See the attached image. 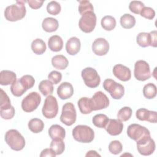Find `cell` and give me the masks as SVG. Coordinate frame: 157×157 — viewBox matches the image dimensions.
<instances>
[{"label":"cell","instance_id":"484cf974","mask_svg":"<svg viewBox=\"0 0 157 157\" xmlns=\"http://www.w3.org/2000/svg\"><path fill=\"white\" fill-rule=\"evenodd\" d=\"M50 148L56 155H59L64 152L65 149V144L63 139H52L50 145Z\"/></svg>","mask_w":157,"mask_h":157},{"label":"cell","instance_id":"ee69618b","mask_svg":"<svg viewBox=\"0 0 157 157\" xmlns=\"http://www.w3.org/2000/svg\"><path fill=\"white\" fill-rule=\"evenodd\" d=\"M48 78L53 83V84L56 85L61 82L62 79V74L58 71H53L48 75Z\"/></svg>","mask_w":157,"mask_h":157},{"label":"cell","instance_id":"5b68a950","mask_svg":"<svg viewBox=\"0 0 157 157\" xmlns=\"http://www.w3.org/2000/svg\"><path fill=\"white\" fill-rule=\"evenodd\" d=\"M102 85L104 90L109 92L112 98L114 99H120L124 95V86L112 79H105Z\"/></svg>","mask_w":157,"mask_h":157},{"label":"cell","instance_id":"1f68e13d","mask_svg":"<svg viewBox=\"0 0 157 157\" xmlns=\"http://www.w3.org/2000/svg\"><path fill=\"white\" fill-rule=\"evenodd\" d=\"M109 118L105 114H97L95 115L92 119V122L93 124L100 128H105L109 122Z\"/></svg>","mask_w":157,"mask_h":157},{"label":"cell","instance_id":"7402d4cb","mask_svg":"<svg viewBox=\"0 0 157 157\" xmlns=\"http://www.w3.org/2000/svg\"><path fill=\"white\" fill-rule=\"evenodd\" d=\"M48 45L52 52H59L62 50L63 47V39L58 35H53L49 38L48 40Z\"/></svg>","mask_w":157,"mask_h":157},{"label":"cell","instance_id":"4316f807","mask_svg":"<svg viewBox=\"0 0 157 157\" xmlns=\"http://www.w3.org/2000/svg\"><path fill=\"white\" fill-rule=\"evenodd\" d=\"M28 126L31 132L34 133H39L44 129V123L42 120L34 118L29 120Z\"/></svg>","mask_w":157,"mask_h":157},{"label":"cell","instance_id":"b9f144b4","mask_svg":"<svg viewBox=\"0 0 157 157\" xmlns=\"http://www.w3.org/2000/svg\"><path fill=\"white\" fill-rule=\"evenodd\" d=\"M19 79L27 90L31 88L35 83V80L34 77L30 75H25Z\"/></svg>","mask_w":157,"mask_h":157},{"label":"cell","instance_id":"681fc988","mask_svg":"<svg viewBox=\"0 0 157 157\" xmlns=\"http://www.w3.org/2000/svg\"><path fill=\"white\" fill-rule=\"evenodd\" d=\"M101 155H99L95 150H90L86 154V156H100Z\"/></svg>","mask_w":157,"mask_h":157},{"label":"cell","instance_id":"44dd1931","mask_svg":"<svg viewBox=\"0 0 157 157\" xmlns=\"http://www.w3.org/2000/svg\"><path fill=\"white\" fill-rule=\"evenodd\" d=\"M48 135L52 139H64L66 136V131L64 128L59 124H53L48 129Z\"/></svg>","mask_w":157,"mask_h":157},{"label":"cell","instance_id":"d6986e66","mask_svg":"<svg viewBox=\"0 0 157 157\" xmlns=\"http://www.w3.org/2000/svg\"><path fill=\"white\" fill-rule=\"evenodd\" d=\"M81 43L80 40L76 37H72L67 40L66 44V50L70 55H75L80 50Z\"/></svg>","mask_w":157,"mask_h":157},{"label":"cell","instance_id":"d6a6232c","mask_svg":"<svg viewBox=\"0 0 157 157\" xmlns=\"http://www.w3.org/2000/svg\"><path fill=\"white\" fill-rule=\"evenodd\" d=\"M10 91L13 96L20 97L21 96L27 91V90L23 84L20 82V79H18L14 83L11 85Z\"/></svg>","mask_w":157,"mask_h":157},{"label":"cell","instance_id":"4fadbf2b","mask_svg":"<svg viewBox=\"0 0 157 157\" xmlns=\"http://www.w3.org/2000/svg\"><path fill=\"white\" fill-rule=\"evenodd\" d=\"M93 110H98L107 108L109 105L108 97L102 91H99L90 98Z\"/></svg>","mask_w":157,"mask_h":157},{"label":"cell","instance_id":"8fae6325","mask_svg":"<svg viewBox=\"0 0 157 157\" xmlns=\"http://www.w3.org/2000/svg\"><path fill=\"white\" fill-rule=\"evenodd\" d=\"M134 74L139 81H145L151 77L150 66L144 60H139L135 63Z\"/></svg>","mask_w":157,"mask_h":157},{"label":"cell","instance_id":"ba28073f","mask_svg":"<svg viewBox=\"0 0 157 157\" xmlns=\"http://www.w3.org/2000/svg\"><path fill=\"white\" fill-rule=\"evenodd\" d=\"M96 25V16L94 12H88L83 14L78 21L81 31L85 33L92 32Z\"/></svg>","mask_w":157,"mask_h":157},{"label":"cell","instance_id":"603a6c76","mask_svg":"<svg viewBox=\"0 0 157 157\" xmlns=\"http://www.w3.org/2000/svg\"><path fill=\"white\" fill-rule=\"evenodd\" d=\"M59 26L58 21L56 19L52 17H47L44 18L42 23L43 29L47 33L56 31Z\"/></svg>","mask_w":157,"mask_h":157},{"label":"cell","instance_id":"9a60e30c","mask_svg":"<svg viewBox=\"0 0 157 157\" xmlns=\"http://www.w3.org/2000/svg\"><path fill=\"white\" fill-rule=\"evenodd\" d=\"M113 74L118 79L123 82L128 81L131 77L130 69L121 64L114 66L113 67Z\"/></svg>","mask_w":157,"mask_h":157},{"label":"cell","instance_id":"cb8c5ba5","mask_svg":"<svg viewBox=\"0 0 157 157\" xmlns=\"http://www.w3.org/2000/svg\"><path fill=\"white\" fill-rule=\"evenodd\" d=\"M52 66L59 70L65 69L69 64V61L66 56L63 55H57L52 58Z\"/></svg>","mask_w":157,"mask_h":157},{"label":"cell","instance_id":"ab89813d","mask_svg":"<svg viewBox=\"0 0 157 157\" xmlns=\"http://www.w3.org/2000/svg\"><path fill=\"white\" fill-rule=\"evenodd\" d=\"M145 7L144 4L140 1H131L129 5V9L134 13L139 14L142 9Z\"/></svg>","mask_w":157,"mask_h":157},{"label":"cell","instance_id":"ffe728a7","mask_svg":"<svg viewBox=\"0 0 157 157\" xmlns=\"http://www.w3.org/2000/svg\"><path fill=\"white\" fill-rule=\"evenodd\" d=\"M17 81L16 74L11 71L3 70L0 72V84L7 86L12 85Z\"/></svg>","mask_w":157,"mask_h":157},{"label":"cell","instance_id":"277c9868","mask_svg":"<svg viewBox=\"0 0 157 157\" xmlns=\"http://www.w3.org/2000/svg\"><path fill=\"white\" fill-rule=\"evenodd\" d=\"M82 77L85 84L89 88H94L99 86L101 78L96 70L93 67H86L82 71Z\"/></svg>","mask_w":157,"mask_h":157},{"label":"cell","instance_id":"74e56055","mask_svg":"<svg viewBox=\"0 0 157 157\" xmlns=\"http://www.w3.org/2000/svg\"><path fill=\"white\" fill-rule=\"evenodd\" d=\"M61 6L60 4L55 1H52L48 3L47 6V12L52 15H56L61 12Z\"/></svg>","mask_w":157,"mask_h":157},{"label":"cell","instance_id":"d590c367","mask_svg":"<svg viewBox=\"0 0 157 157\" xmlns=\"http://www.w3.org/2000/svg\"><path fill=\"white\" fill-rule=\"evenodd\" d=\"M132 109L129 107H123L119 110L117 113V118L121 121H128L132 115Z\"/></svg>","mask_w":157,"mask_h":157},{"label":"cell","instance_id":"7c38bea8","mask_svg":"<svg viewBox=\"0 0 157 157\" xmlns=\"http://www.w3.org/2000/svg\"><path fill=\"white\" fill-rule=\"evenodd\" d=\"M136 144L139 153L144 156L151 155L155 150V142L154 140L151 138V136L147 137L137 142Z\"/></svg>","mask_w":157,"mask_h":157},{"label":"cell","instance_id":"8d00e7d4","mask_svg":"<svg viewBox=\"0 0 157 157\" xmlns=\"http://www.w3.org/2000/svg\"><path fill=\"white\" fill-rule=\"evenodd\" d=\"M78 12L81 15L88 12H94L93 6L89 1H79Z\"/></svg>","mask_w":157,"mask_h":157},{"label":"cell","instance_id":"ac0fdd59","mask_svg":"<svg viewBox=\"0 0 157 157\" xmlns=\"http://www.w3.org/2000/svg\"><path fill=\"white\" fill-rule=\"evenodd\" d=\"M74 93V88L71 83L69 82H63L57 88V94L63 100L70 98Z\"/></svg>","mask_w":157,"mask_h":157},{"label":"cell","instance_id":"4dcf8cb0","mask_svg":"<svg viewBox=\"0 0 157 157\" xmlns=\"http://www.w3.org/2000/svg\"><path fill=\"white\" fill-rule=\"evenodd\" d=\"M101 26L106 31H112L116 26V20L115 18L110 15L104 16L101 21Z\"/></svg>","mask_w":157,"mask_h":157},{"label":"cell","instance_id":"52a82bcc","mask_svg":"<svg viewBox=\"0 0 157 157\" xmlns=\"http://www.w3.org/2000/svg\"><path fill=\"white\" fill-rule=\"evenodd\" d=\"M76 118V110L74 104L72 102L64 104L62 108L60 121L66 126H71L75 122Z\"/></svg>","mask_w":157,"mask_h":157},{"label":"cell","instance_id":"f35d334b","mask_svg":"<svg viewBox=\"0 0 157 157\" xmlns=\"http://www.w3.org/2000/svg\"><path fill=\"white\" fill-rule=\"evenodd\" d=\"M10 100L6 93L2 90L1 89L0 93V109H5L10 107Z\"/></svg>","mask_w":157,"mask_h":157},{"label":"cell","instance_id":"9c48e42d","mask_svg":"<svg viewBox=\"0 0 157 157\" xmlns=\"http://www.w3.org/2000/svg\"><path fill=\"white\" fill-rule=\"evenodd\" d=\"M127 134L130 139L136 142L150 136V132L147 128L136 123L131 124L128 127Z\"/></svg>","mask_w":157,"mask_h":157},{"label":"cell","instance_id":"f546056e","mask_svg":"<svg viewBox=\"0 0 157 157\" xmlns=\"http://www.w3.org/2000/svg\"><path fill=\"white\" fill-rule=\"evenodd\" d=\"M120 24L125 29H131L136 24V18L129 13H125L120 18Z\"/></svg>","mask_w":157,"mask_h":157},{"label":"cell","instance_id":"f6af8a7d","mask_svg":"<svg viewBox=\"0 0 157 157\" xmlns=\"http://www.w3.org/2000/svg\"><path fill=\"white\" fill-rule=\"evenodd\" d=\"M140 15L148 20H152L155 16V12L153 9L150 7H144L140 13Z\"/></svg>","mask_w":157,"mask_h":157},{"label":"cell","instance_id":"f1b7e54d","mask_svg":"<svg viewBox=\"0 0 157 157\" xmlns=\"http://www.w3.org/2000/svg\"><path fill=\"white\" fill-rule=\"evenodd\" d=\"M53 83L49 80H43L39 85V90L44 96L52 94L53 92Z\"/></svg>","mask_w":157,"mask_h":157},{"label":"cell","instance_id":"836d02e7","mask_svg":"<svg viewBox=\"0 0 157 157\" xmlns=\"http://www.w3.org/2000/svg\"><path fill=\"white\" fill-rule=\"evenodd\" d=\"M143 94L144 96L148 99L154 98L156 96V85L152 83H148L146 84L143 88Z\"/></svg>","mask_w":157,"mask_h":157},{"label":"cell","instance_id":"2e32d148","mask_svg":"<svg viewBox=\"0 0 157 157\" xmlns=\"http://www.w3.org/2000/svg\"><path fill=\"white\" fill-rule=\"evenodd\" d=\"M136 116L140 121H147L150 123L157 122V113L155 111H150L145 108H140L136 112Z\"/></svg>","mask_w":157,"mask_h":157},{"label":"cell","instance_id":"5bb4252c","mask_svg":"<svg viewBox=\"0 0 157 157\" xmlns=\"http://www.w3.org/2000/svg\"><path fill=\"white\" fill-rule=\"evenodd\" d=\"M109 50V44L104 38H97L92 44V50L93 53L98 56L106 55Z\"/></svg>","mask_w":157,"mask_h":157},{"label":"cell","instance_id":"7a4b0ae2","mask_svg":"<svg viewBox=\"0 0 157 157\" xmlns=\"http://www.w3.org/2000/svg\"><path fill=\"white\" fill-rule=\"evenodd\" d=\"M74 139L81 143H90L94 138V132L91 128L87 125H77L72 129Z\"/></svg>","mask_w":157,"mask_h":157},{"label":"cell","instance_id":"3957f363","mask_svg":"<svg viewBox=\"0 0 157 157\" xmlns=\"http://www.w3.org/2000/svg\"><path fill=\"white\" fill-rule=\"evenodd\" d=\"M5 141L11 149L20 151L25 146V139L16 129H10L5 134Z\"/></svg>","mask_w":157,"mask_h":157},{"label":"cell","instance_id":"30bf717a","mask_svg":"<svg viewBox=\"0 0 157 157\" xmlns=\"http://www.w3.org/2000/svg\"><path fill=\"white\" fill-rule=\"evenodd\" d=\"M41 101V96L37 92L29 93L21 102V108L25 112H31L35 110L39 105Z\"/></svg>","mask_w":157,"mask_h":157},{"label":"cell","instance_id":"e0dca14e","mask_svg":"<svg viewBox=\"0 0 157 157\" xmlns=\"http://www.w3.org/2000/svg\"><path fill=\"white\" fill-rule=\"evenodd\" d=\"M106 131L111 136H118L120 134L123 129L122 121L118 119H109L105 128Z\"/></svg>","mask_w":157,"mask_h":157},{"label":"cell","instance_id":"e575fe53","mask_svg":"<svg viewBox=\"0 0 157 157\" xmlns=\"http://www.w3.org/2000/svg\"><path fill=\"white\" fill-rule=\"evenodd\" d=\"M137 44L142 47H147L150 45V36L149 33L145 32L140 33L136 37Z\"/></svg>","mask_w":157,"mask_h":157},{"label":"cell","instance_id":"60d3db41","mask_svg":"<svg viewBox=\"0 0 157 157\" xmlns=\"http://www.w3.org/2000/svg\"><path fill=\"white\" fill-rule=\"evenodd\" d=\"M109 151L113 155H118L121 152L123 146L119 140H113L109 145Z\"/></svg>","mask_w":157,"mask_h":157},{"label":"cell","instance_id":"83f0119b","mask_svg":"<svg viewBox=\"0 0 157 157\" xmlns=\"http://www.w3.org/2000/svg\"><path fill=\"white\" fill-rule=\"evenodd\" d=\"M47 47L45 42L40 39H34L31 44V49L36 55H42L46 50Z\"/></svg>","mask_w":157,"mask_h":157},{"label":"cell","instance_id":"c3c4849f","mask_svg":"<svg viewBox=\"0 0 157 157\" xmlns=\"http://www.w3.org/2000/svg\"><path fill=\"white\" fill-rule=\"evenodd\" d=\"M56 155L53 152V151L50 148H45L43 150L41 151V153L40 155V157H44V156H52L55 157Z\"/></svg>","mask_w":157,"mask_h":157},{"label":"cell","instance_id":"6da1fadb","mask_svg":"<svg viewBox=\"0 0 157 157\" xmlns=\"http://www.w3.org/2000/svg\"><path fill=\"white\" fill-rule=\"evenodd\" d=\"M25 1H17L15 4L7 6L4 10L6 19L10 21H17L23 18L26 13Z\"/></svg>","mask_w":157,"mask_h":157},{"label":"cell","instance_id":"7bdbcfd3","mask_svg":"<svg viewBox=\"0 0 157 157\" xmlns=\"http://www.w3.org/2000/svg\"><path fill=\"white\" fill-rule=\"evenodd\" d=\"M15 108L12 105L10 107L5 109H0V115L2 118L5 120H10L12 119L15 115Z\"/></svg>","mask_w":157,"mask_h":157},{"label":"cell","instance_id":"d4e9b609","mask_svg":"<svg viewBox=\"0 0 157 157\" xmlns=\"http://www.w3.org/2000/svg\"><path fill=\"white\" fill-rule=\"evenodd\" d=\"M78 106L80 112L83 114L90 113L93 110L90 99L87 97L81 98L78 101Z\"/></svg>","mask_w":157,"mask_h":157},{"label":"cell","instance_id":"bcb514c9","mask_svg":"<svg viewBox=\"0 0 157 157\" xmlns=\"http://www.w3.org/2000/svg\"><path fill=\"white\" fill-rule=\"evenodd\" d=\"M44 1H36V0H29L27 1L26 2L28 4L29 6L33 9H37L40 8L44 3Z\"/></svg>","mask_w":157,"mask_h":157},{"label":"cell","instance_id":"7dc6e473","mask_svg":"<svg viewBox=\"0 0 157 157\" xmlns=\"http://www.w3.org/2000/svg\"><path fill=\"white\" fill-rule=\"evenodd\" d=\"M150 45L153 47H156L157 46V31L156 30L151 31L150 33Z\"/></svg>","mask_w":157,"mask_h":157},{"label":"cell","instance_id":"8992f818","mask_svg":"<svg viewBox=\"0 0 157 157\" xmlns=\"http://www.w3.org/2000/svg\"><path fill=\"white\" fill-rule=\"evenodd\" d=\"M58 112V105L56 98L52 95L48 96L45 98L42 107V115L47 118L52 119L57 115Z\"/></svg>","mask_w":157,"mask_h":157}]
</instances>
